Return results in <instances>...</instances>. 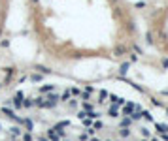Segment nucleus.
Segmentation results:
<instances>
[{"instance_id":"obj_1","label":"nucleus","mask_w":168,"mask_h":141,"mask_svg":"<svg viewBox=\"0 0 168 141\" xmlns=\"http://www.w3.org/2000/svg\"><path fill=\"white\" fill-rule=\"evenodd\" d=\"M147 43L157 45L162 53H166L164 66H168V2L161 9H157L151 19V28L147 30Z\"/></svg>"},{"instance_id":"obj_2","label":"nucleus","mask_w":168,"mask_h":141,"mask_svg":"<svg viewBox=\"0 0 168 141\" xmlns=\"http://www.w3.org/2000/svg\"><path fill=\"white\" fill-rule=\"evenodd\" d=\"M155 128H157V132H159V134H166L168 132V126L166 124H161V122H157Z\"/></svg>"},{"instance_id":"obj_3","label":"nucleus","mask_w":168,"mask_h":141,"mask_svg":"<svg viewBox=\"0 0 168 141\" xmlns=\"http://www.w3.org/2000/svg\"><path fill=\"white\" fill-rule=\"evenodd\" d=\"M132 111H134V105L132 104H127L125 107H123V113H125V115H130Z\"/></svg>"},{"instance_id":"obj_4","label":"nucleus","mask_w":168,"mask_h":141,"mask_svg":"<svg viewBox=\"0 0 168 141\" xmlns=\"http://www.w3.org/2000/svg\"><path fill=\"white\" fill-rule=\"evenodd\" d=\"M130 136V130H127L125 126H123V130H121V137H129Z\"/></svg>"},{"instance_id":"obj_5","label":"nucleus","mask_w":168,"mask_h":141,"mask_svg":"<svg viewBox=\"0 0 168 141\" xmlns=\"http://www.w3.org/2000/svg\"><path fill=\"white\" fill-rule=\"evenodd\" d=\"M121 126H130V118H123V122H121Z\"/></svg>"},{"instance_id":"obj_6","label":"nucleus","mask_w":168,"mask_h":141,"mask_svg":"<svg viewBox=\"0 0 168 141\" xmlns=\"http://www.w3.org/2000/svg\"><path fill=\"white\" fill-rule=\"evenodd\" d=\"M68 98H70V92H68V90H66V92L62 94V100H68Z\"/></svg>"},{"instance_id":"obj_7","label":"nucleus","mask_w":168,"mask_h":141,"mask_svg":"<svg viewBox=\"0 0 168 141\" xmlns=\"http://www.w3.org/2000/svg\"><path fill=\"white\" fill-rule=\"evenodd\" d=\"M91 141H98V139H91Z\"/></svg>"},{"instance_id":"obj_8","label":"nucleus","mask_w":168,"mask_h":141,"mask_svg":"<svg viewBox=\"0 0 168 141\" xmlns=\"http://www.w3.org/2000/svg\"><path fill=\"white\" fill-rule=\"evenodd\" d=\"M153 141H159V139H153Z\"/></svg>"}]
</instances>
